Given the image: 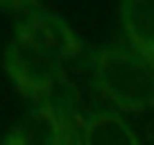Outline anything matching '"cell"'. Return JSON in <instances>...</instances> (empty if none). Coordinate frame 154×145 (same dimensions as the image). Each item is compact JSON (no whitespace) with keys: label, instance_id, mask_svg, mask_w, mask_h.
Listing matches in <instances>:
<instances>
[{"label":"cell","instance_id":"cell-1","mask_svg":"<svg viewBox=\"0 0 154 145\" xmlns=\"http://www.w3.org/2000/svg\"><path fill=\"white\" fill-rule=\"evenodd\" d=\"M93 82L113 104L127 111L154 106V66L131 48H102L91 59Z\"/></svg>","mask_w":154,"mask_h":145},{"label":"cell","instance_id":"cell-2","mask_svg":"<svg viewBox=\"0 0 154 145\" xmlns=\"http://www.w3.org/2000/svg\"><path fill=\"white\" fill-rule=\"evenodd\" d=\"M7 9L14 11L16 16L14 39L36 52L38 57L63 68L68 61L77 59L86 50L79 36L70 29V25L54 11L27 2L7 5Z\"/></svg>","mask_w":154,"mask_h":145},{"label":"cell","instance_id":"cell-3","mask_svg":"<svg viewBox=\"0 0 154 145\" xmlns=\"http://www.w3.org/2000/svg\"><path fill=\"white\" fill-rule=\"evenodd\" d=\"M5 68L9 72V77L14 79V84L20 88V93L32 97L36 106L50 104L54 82L61 77L63 70L61 66L38 57L36 52L25 48L16 39H11L5 50Z\"/></svg>","mask_w":154,"mask_h":145},{"label":"cell","instance_id":"cell-4","mask_svg":"<svg viewBox=\"0 0 154 145\" xmlns=\"http://www.w3.org/2000/svg\"><path fill=\"white\" fill-rule=\"evenodd\" d=\"M120 18L131 50L152 63L154 57V0H127L120 5Z\"/></svg>","mask_w":154,"mask_h":145},{"label":"cell","instance_id":"cell-5","mask_svg":"<svg viewBox=\"0 0 154 145\" xmlns=\"http://www.w3.org/2000/svg\"><path fill=\"white\" fill-rule=\"evenodd\" d=\"M82 145H140V140L116 111H95L82 127Z\"/></svg>","mask_w":154,"mask_h":145},{"label":"cell","instance_id":"cell-6","mask_svg":"<svg viewBox=\"0 0 154 145\" xmlns=\"http://www.w3.org/2000/svg\"><path fill=\"white\" fill-rule=\"evenodd\" d=\"M23 145H66L63 138V125L59 120L52 104L36 106L18 129H14Z\"/></svg>","mask_w":154,"mask_h":145},{"label":"cell","instance_id":"cell-7","mask_svg":"<svg viewBox=\"0 0 154 145\" xmlns=\"http://www.w3.org/2000/svg\"><path fill=\"white\" fill-rule=\"evenodd\" d=\"M0 145H23V143H20V140H18V136H16L14 131H11V134H7L5 138H2V143H0Z\"/></svg>","mask_w":154,"mask_h":145},{"label":"cell","instance_id":"cell-8","mask_svg":"<svg viewBox=\"0 0 154 145\" xmlns=\"http://www.w3.org/2000/svg\"><path fill=\"white\" fill-rule=\"evenodd\" d=\"M152 66H154V57H152Z\"/></svg>","mask_w":154,"mask_h":145}]
</instances>
